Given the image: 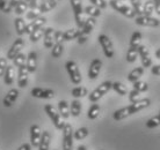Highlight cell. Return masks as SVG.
Instances as JSON below:
<instances>
[{
  "instance_id": "cell-2",
  "label": "cell",
  "mask_w": 160,
  "mask_h": 150,
  "mask_svg": "<svg viewBox=\"0 0 160 150\" xmlns=\"http://www.w3.org/2000/svg\"><path fill=\"white\" fill-rule=\"evenodd\" d=\"M112 82H110V81H104V82H102L100 86H98V88H95V89L88 95L89 102L96 103L99 99L102 98V97L112 89Z\"/></svg>"
},
{
  "instance_id": "cell-30",
  "label": "cell",
  "mask_w": 160,
  "mask_h": 150,
  "mask_svg": "<svg viewBox=\"0 0 160 150\" xmlns=\"http://www.w3.org/2000/svg\"><path fill=\"white\" fill-rule=\"evenodd\" d=\"M84 13H86L87 15H89V17H98L101 15V9L100 8L95 7V6H86L84 9Z\"/></svg>"
},
{
  "instance_id": "cell-38",
  "label": "cell",
  "mask_w": 160,
  "mask_h": 150,
  "mask_svg": "<svg viewBox=\"0 0 160 150\" xmlns=\"http://www.w3.org/2000/svg\"><path fill=\"white\" fill-rule=\"evenodd\" d=\"M130 4H131V7L136 15H143V7H142V1L140 0H130Z\"/></svg>"
},
{
  "instance_id": "cell-25",
  "label": "cell",
  "mask_w": 160,
  "mask_h": 150,
  "mask_svg": "<svg viewBox=\"0 0 160 150\" xmlns=\"http://www.w3.org/2000/svg\"><path fill=\"white\" fill-rule=\"evenodd\" d=\"M58 111H59V115L62 118L68 119L70 117V106L66 101H59L58 103Z\"/></svg>"
},
{
  "instance_id": "cell-33",
  "label": "cell",
  "mask_w": 160,
  "mask_h": 150,
  "mask_svg": "<svg viewBox=\"0 0 160 150\" xmlns=\"http://www.w3.org/2000/svg\"><path fill=\"white\" fill-rule=\"evenodd\" d=\"M140 40H142V34L139 31H135L130 37V46L131 48H139Z\"/></svg>"
},
{
  "instance_id": "cell-28",
  "label": "cell",
  "mask_w": 160,
  "mask_h": 150,
  "mask_svg": "<svg viewBox=\"0 0 160 150\" xmlns=\"http://www.w3.org/2000/svg\"><path fill=\"white\" fill-rule=\"evenodd\" d=\"M57 6V1L56 0H45L43 4L40 6V12L41 14L42 13H47V12H50L51 9H53V8Z\"/></svg>"
},
{
  "instance_id": "cell-51",
  "label": "cell",
  "mask_w": 160,
  "mask_h": 150,
  "mask_svg": "<svg viewBox=\"0 0 160 150\" xmlns=\"http://www.w3.org/2000/svg\"><path fill=\"white\" fill-rule=\"evenodd\" d=\"M32 147L30 143H23V144H21L16 150H32Z\"/></svg>"
},
{
  "instance_id": "cell-47",
  "label": "cell",
  "mask_w": 160,
  "mask_h": 150,
  "mask_svg": "<svg viewBox=\"0 0 160 150\" xmlns=\"http://www.w3.org/2000/svg\"><path fill=\"white\" fill-rule=\"evenodd\" d=\"M89 1L92 2L93 6L100 8V9H104V8L107 7V5H108L106 0H89Z\"/></svg>"
},
{
  "instance_id": "cell-48",
  "label": "cell",
  "mask_w": 160,
  "mask_h": 150,
  "mask_svg": "<svg viewBox=\"0 0 160 150\" xmlns=\"http://www.w3.org/2000/svg\"><path fill=\"white\" fill-rule=\"evenodd\" d=\"M7 66V58H0V77L4 76Z\"/></svg>"
},
{
  "instance_id": "cell-8",
  "label": "cell",
  "mask_w": 160,
  "mask_h": 150,
  "mask_svg": "<svg viewBox=\"0 0 160 150\" xmlns=\"http://www.w3.org/2000/svg\"><path fill=\"white\" fill-rule=\"evenodd\" d=\"M98 40H99V43H100L101 48L103 50L104 55H106L107 58H109V59L112 58V57H114V45H112L110 38H109L107 35L101 34Z\"/></svg>"
},
{
  "instance_id": "cell-29",
  "label": "cell",
  "mask_w": 160,
  "mask_h": 150,
  "mask_svg": "<svg viewBox=\"0 0 160 150\" xmlns=\"http://www.w3.org/2000/svg\"><path fill=\"white\" fill-rule=\"evenodd\" d=\"M99 115H100V105L96 104V103H94V104H92L91 107L88 109L87 117H88V119L94 120V119H96L98 117H99Z\"/></svg>"
},
{
  "instance_id": "cell-3",
  "label": "cell",
  "mask_w": 160,
  "mask_h": 150,
  "mask_svg": "<svg viewBox=\"0 0 160 150\" xmlns=\"http://www.w3.org/2000/svg\"><path fill=\"white\" fill-rule=\"evenodd\" d=\"M44 111H45V113L48 115L49 118L51 119L52 124H53V126L56 127L57 129H63L65 126V123L63 121V119L60 117V115L56 111V109L52 106L51 104H47L45 106H44Z\"/></svg>"
},
{
  "instance_id": "cell-16",
  "label": "cell",
  "mask_w": 160,
  "mask_h": 150,
  "mask_svg": "<svg viewBox=\"0 0 160 150\" xmlns=\"http://www.w3.org/2000/svg\"><path fill=\"white\" fill-rule=\"evenodd\" d=\"M42 136V132L38 125H32L30 127V144L32 147H38L40 144V140Z\"/></svg>"
},
{
  "instance_id": "cell-22",
  "label": "cell",
  "mask_w": 160,
  "mask_h": 150,
  "mask_svg": "<svg viewBox=\"0 0 160 150\" xmlns=\"http://www.w3.org/2000/svg\"><path fill=\"white\" fill-rule=\"evenodd\" d=\"M14 74H15V69H14V66L13 65H8L6 71H5L4 74V82L5 84L7 86H11L13 82H14Z\"/></svg>"
},
{
  "instance_id": "cell-31",
  "label": "cell",
  "mask_w": 160,
  "mask_h": 150,
  "mask_svg": "<svg viewBox=\"0 0 160 150\" xmlns=\"http://www.w3.org/2000/svg\"><path fill=\"white\" fill-rule=\"evenodd\" d=\"M153 12H154V2H153V0H148L143 6V15L152 16Z\"/></svg>"
},
{
  "instance_id": "cell-46",
  "label": "cell",
  "mask_w": 160,
  "mask_h": 150,
  "mask_svg": "<svg viewBox=\"0 0 160 150\" xmlns=\"http://www.w3.org/2000/svg\"><path fill=\"white\" fill-rule=\"evenodd\" d=\"M139 95H140L139 91H137V90H135V89H132V90L129 92V101H130L131 103L137 102L138 99H140L139 98Z\"/></svg>"
},
{
  "instance_id": "cell-39",
  "label": "cell",
  "mask_w": 160,
  "mask_h": 150,
  "mask_svg": "<svg viewBox=\"0 0 160 150\" xmlns=\"http://www.w3.org/2000/svg\"><path fill=\"white\" fill-rule=\"evenodd\" d=\"M29 8L28 4L27 2H24L23 0L19 2V4L16 5L15 7H14V13H15L16 15H21V14H23L24 12H27V9Z\"/></svg>"
},
{
  "instance_id": "cell-58",
  "label": "cell",
  "mask_w": 160,
  "mask_h": 150,
  "mask_svg": "<svg viewBox=\"0 0 160 150\" xmlns=\"http://www.w3.org/2000/svg\"><path fill=\"white\" fill-rule=\"evenodd\" d=\"M117 1H124V0H117Z\"/></svg>"
},
{
  "instance_id": "cell-55",
  "label": "cell",
  "mask_w": 160,
  "mask_h": 150,
  "mask_svg": "<svg viewBox=\"0 0 160 150\" xmlns=\"http://www.w3.org/2000/svg\"><path fill=\"white\" fill-rule=\"evenodd\" d=\"M156 57L158 58V59H160V48L156 51Z\"/></svg>"
},
{
  "instance_id": "cell-27",
  "label": "cell",
  "mask_w": 160,
  "mask_h": 150,
  "mask_svg": "<svg viewBox=\"0 0 160 150\" xmlns=\"http://www.w3.org/2000/svg\"><path fill=\"white\" fill-rule=\"evenodd\" d=\"M14 26H15V30L18 36H22L24 35V30H26V26L27 24L24 23V20L22 17H16L14 20Z\"/></svg>"
},
{
  "instance_id": "cell-1",
  "label": "cell",
  "mask_w": 160,
  "mask_h": 150,
  "mask_svg": "<svg viewBox=\"0 0 160 150\" xmlns=\"http://www.w3.org/2000/svg\"><path fill=\"white\" fill-rule=\"evenodd\" d=\"M150 105H151V101L148 98H140L137 102L131 103L128 106L122 107L120 110L115 111L114 115H112V118H114V120H116V121H120V120L128 118V117L135 115V113L139 112V111L144 110V109L148 107Z\"/></svg>"
},
{
  "instance_id": "cell-14",
  "label": "cell",
  "mask_w": 160,
  "mask_h": 150,
  "mask_svg": "<svg viewBox=\"0 0 160 150\" xmlns=\"http://www.w3.org/2000/svg\"><path fill=\"white\" fill-rule=\"evenodd\" d=\"M101 67H102V61L100 59H94L89 65V69H88V77L89 80H95L100 74Z\"/></svg>"
},
{
  "instance_id": "cell-23",
  "label": "cell",
  "mask_w": 160,
  "mask_h": 150,
  "mask_svg": "<svg viewBox=\"0 0 160 150\" xmlns=\"http://www.w3.org/2000/svg\"><path fill=\"white\" fill-rule=\"evenodd\" d=\"M143 74H144V67H136L128 74V80L130 82L135 83L136 81L139 80V77Z\"/></svg>"
},
{
  "instance_id": "cell-44",
  "label": "cell",
  "mask_w": 160,
  "mask_h": 150,
  "mask_svg": "<svg viewBox=\"0 0 160 150\" xmlns=\"http://www.w3.org/2000/svg\"><path fill=\"white\" fill-rule=\"evenodd\" d=\"M13 7L11 6L9 2L7 1H5V0H0V11L1 12H4L5 14H9V13L12 12Z\"/></svg>"
},
{
  "instance_id": "cell-32",
  "label": "cell",
  "mask_w": 160,
  "mask_h": 150,
  "mask_svg": "<svg viewBox=\"0 0 160 150\" xmlns=\"http://www.w3.org/2000/svg\"><path fill=\"white\" fill-rule=\"evenodd\" d=\"M71 95H72L74 98L85 97L86 95H88V90H87V88H85V87H76L72 89Z\"/></svg>"
},
{
  "instance_id": "cell-11",
  "label": "cell",
  "mask_w": 160,
  "mask_h": 150,
  "mask_svg": "<svg viewBox=\"0 0 160 150\" xmlns=\"http://www.w3.org/2000/svg\"><path fill=\"white\" fill-rule=\"evenodd\" d=\"M45 23H47V19H45L44 16H40V17H37V19H35V20H32L30 23L26 26L24 34L30 35L32 31H35V30L40 29V28H43V26Z\"/></svg>"
},
{
  "instance_id": "cell-50",
  "label": "cell",
  "mask_w": 160,
  "mask_h": 150,
  "mask_svg": "<svg viewBox=\"0 0 160 150\" xmlns=\"http://www.w3.org/2000/svg\"><path fill=\"white\" fill-rule=\"evenodd\" d=\"M151 73H152L153 75L160 76V65H154V66L151 68Z\"/></svg>"
},
{
  "instance_id": "cell-13",
  "label": "cell",
  "mask_w": 160,
  "mask_h": 150,
  "mask_svg": "<svg viewBox=\"0 0 160 150\" xmlns=\"http://www.w3.org/2000/svg\"><path fill=\"white\" fill-rule=\"evenodd\" d=\"M136 24L138 26H144V27H158L160 24V21L152 16H137Z\"/></svg>"
},
{
  "instance_id": "cell-10",
  "label": "cell",
  "mask_w": 160,
  "mask_h": 150,
  "mask_svg": "<svg viewBox=\"0 0 160 150\" xmlns=\"http://www.w3.org/2000/svg\"><path fill=\"white\" fill-rule=\"evenodd\" d=\"M32 96L35 98L51 99L55 97V91L51 89H44V88H32Z\"/></svg>"
},
{
  "instance_id": "cell-7",
  "label": "cell",
  "mask_w": 160,
  "mask_h": 150,
  "mask_svg": "<svg viewBox=\"0 0 160 150\" xmlns=\"http://www.w3.org/2000/svg\"><path fill=\"white\" fill-rule=\"evenodd\" d=\"M63 150L73 149V128L70 124H65L63 128Z\"/></svg>"
},
{
  "instance_id": "cell-45",
  "label": "cell",
  "mask_w": 160,
  "mask_h": 150,
  "mask_svg": "<svg viewBox=\"0 0 160 150\" xmlns=\"http://www.w3.org/2000/svg\"><path fill=\"white\" fill-rule=\"evenodd\" d=\"M40 16H41L40 9H30L29 12H27L26 17H27L28 20H35V19L40 17Z\"/></svg>"
},
{
  "instance_id": "cell-18",
  "label": "cell",
  "mask_w": 160,
  "mask_h": 150,
  "mask_svg": "<svg viewBox=\"0 0 160 150\" xmlns=\"http://www.w3.org/2000/svg\"><path fill=\"white\" fill-rule=\"evenodd\" d=\"M53 35H55V30L52 29L51 27H49L45 29L44 31V40H43V44L45 49H52L53 44H55V40H53Z\"/></svg>"
},
{
  "instance_id": "cell-4",
  "label": "cell",
  "mask_w": 160,
  "mask_h": 150,
  "mask_svg": "<svg viewBox=\"0 0 160 150\" xmlns=\"http://www.w3.org/2000/svg\"><path fill=\"white\" fill-rule=\"evenodd\" d=\"M71 6H72L73 13H74V20H76L77 27L81 30V28L84 27L85 19H84V11H82V5L81 0H70Z\"/></svg>"
},
{
  "instance_id": "cell-12",
  "label": "cell",
  "mask_w": 160,
  "mask_h": 150,
  "mask_svg": "<svg viewBox=\"0 0 160 150\" xmlns=\"http://www.w3.org/2000/svg\"><path fill=\"white\" fill-rule=\"evenodd\" d=\"M138 54L140 57V61H142V66L144 68H148L152 66V59L150 58V53L146 46L140 45L138 48Z\"/></svg>"
},
{
  "instance_id": "cell-5",
  "label": "cell",
  "mask_w": 160,
  "mask_h": 150,
  "mask_svg": "<svg viewBox=\"0 0 160 150\" xmlns=\"http://www.w3.org/2000/svg\"><path fill=\"white\" fill-rule=\"evenodd\" d=\"M65 68H66V72H68V76H70L71 82L73 84H80V82H81V74H80V71L78 68V65L73 60H68L65 63Z\"/></svg>"
},
{
  "instance_id": "cell-57",
  "label": "cell",
  "mask_w": 160,
  "mask_h": 150,
  "mask_svg": "<svg viewBox=\"0 0 160 150\" xmlns=\"http://www.w3.org/2000/svg\"><path fill=\"white\" fill-rule=\"evenodd\" d=\"M23 1H24V2H27V4H30L32 0H23Z\"/></svg>"
},
{
  "instance_id": "cell-36",
  "label": "cell",
  "mask_w": 160,
  "mask_h": 150,
  "mask_svg": "<svg viewBox=\"0 0 160 150\" xmlns=\"http://www.w3.org/2000/svg\"><path fill=\"white\" fill-rule=\"evenodd\" d=\"M112 89H114V90L116 91L120 96H125L127 94H128V89H127V87L124 86L123 83H121V82H114L112 83Z\"/></svg>"
},
{
  "instance_id": "cell-41",
  "label": "cell",
  "mask_w": 160,
  "mask_h": 150,
  "mask_svg": "<svg viewBox=\"0 0 160 150\" xmlns=\"http://www.w3.org/2000/svg\"><path fill=\"white\" fill-rule=\"evenodd\" d=\"M137 55H138V48H129L128 53H127V61L128 63H133L136 60Z\"/></svg>"
},
{
  "instance_id": "cell-42",
  "label": "cell",
  "mask_w": 160,
  "mask_h": 150,
  "mask_svg": "<svg viewBox=\"0 0 160 150\" xmlns=\"http://www.w3.org/2000/svg\"><path fill=\"white\" fill-rule=\"evenodd\" d=\"M23 65H26V55L23 53H19L13 59V66H16V67L19 68L21 66H23Z\"/></svg>"
},
{
  "instance_id": "cell-35",
  "label": "cell",
  "mask_w": 160,
  "mask_h": 150,
  "mask_svg": "<svg viewBox=\"0 0 160 150\" xmlns=\"http://www.w3.org/2000/svg\"><path fill=\"white\" fill-rule=\"evenodd\" d=\"M88 129L86 128V127H80V128H78V129L73 133V138H76V140H78V141H80V140H84V138H86L88 136Z\"/></svg>"
},
{
  "instance_id": "cell-34",
  "label": "cell",
  "mask_w": 160,
  "mask_h": 150,
  "mask_svg": "<svg viewBox=\"0 0 160 150\" xmlns=\"http://www.w3.org/2000/svg\"><path fill=\"white\" fill-rule=\"evenodd\" d=\"M63 51H64L63 43H55L51 49V55L53 58H59L60 55L63 54Z\"/></svg>"
},
{
  "instance_id": "cell-26",
  "label": "cell",
  "mask_w": 160,
  "mask_h": 150,
  "mask_svg": "<svg viewBox=\"0 0 160 150\" xmlns=\"http://www.w3.org/2000/svg\"><path fill=\"white\" fill-rule=\"evenodd\" d=\"M79 36H80V29H68V30L63 32V40L65 42H68V40H76Z\"/></svg>"
},
{
  "instance_id": "cell-49",
  "label": "cell",
  "mask_w": 160,
  "mask_h": 150,
  "mask_svg": "<svg viewBox=\"0 0 160 150\" xmlns=\"http://www.w3.org/2000/svg\"><path fill=\"white\" fill-rule=\"evenodd\" d=\"M53 40H55V43H63L64 42V40H63V31H59V30L55 31Z\"/></svg>"
},
{
  "instance_id": "cell-54",
  "label": "cell",
  "mask_w": 160,
  "mask_h": 150,
  "mask_svg": "<svg viewBox=\"0 0 160 150\" xmlns=\"http://www.w3.org/2000/svg\"><path fill=\"white\" fill-rule=\"evenodd\" d=\"M21 1H22V0H11V2H9V4H11V6L14 8L16 5L19 4V2H21Z\"/></svg>"
},
{
  "instance_id": "cell-52",
  "label": "cell",
  "mask_w": 160,
  "mask_h": 150,
  "mask_svg": "<svg viewBox=\"0 0 160 150\" xmlns=\"http://www.w3.org/2000/svg\"><path fill=\"white\" fill-rule=\"evenodd\" d=\"M153 2H154V12L160 15V0H153Z\"/></svg>"
},
{
  "instance_id": "cell-9",
  "label": "cell",
  "mask_w": 160,
  "mask_h": 150,
  "mask_svg": "<svg viewBox=\"0 0 160 150\" xmlns=\"http://www.w3.org/2000/svg\"><path fill=\"white\" fill-rule=\"evenodd\" d=\"M23 46H24V40H22L21 37L16 38L15 42L12 44L11 49H8V52H7L6 58H7L8 60H13L16 55L19 54V53H21V50L23 49Z\"/></svg>"
},
{
  "instance_id": "cell-15",
  "label": "cell",
  "mask_w": 160,
  "mask_h": 150,
  "mask_svg": "<svg viewBox=\"0 0 160 150\" xmlns=\"http://www.w3.org/2000/svg\"><path fill=\"white\" fill-rule=\"evenodd\" d=\"M18 75H19V77H18V84H19V87L26 88L27 87V84H28V76H29L28 68H27L26 65L19 67Z\"/></svg>"
},
{
  "instance_id": "cell-6",
  "label": "cell",
  "mask_w": 160,
  "mask_h": 150,
  "mask_svg": "<svg viewBox=\"0 0 160 150\" xmlns=\"http://www.w3.org/2000/svg\"><path fill=\"white\" fill-rule=\"evenodd\" d=\"M109 5H110V7L114 8L116 12H118L120 14L124 15L125 17H128V19H133V17L136 16V14H135V12H133V9H132L131 7H129L127 5L121 4L117 0H110V1H109Z\"/></svg>"
},
{
  "instance_id": "cell-59",
  "label": "cell",
  "mask_w": 160,
  "mask_h": 150,
  "mask_svg": "<svg viewBox=\"0 0 160 150\" xmlns=\"http://www.w3.org/2000/svg\"><path fill=\"white\" fill-rule=\"evenodd\" d=\"M158 115H160V111H159V113H158Z\"/></svg>"
},
{
  "instance_id": "cell-43",
  "label": "cell",
  "mask_w": 160,
  "mask_h": 150,
  "mask_svg": "<svg viewBox=\"0 0 160 150\" xmlns=\"http://www.w3.org/2000/svg\"><path fill=\"white\" fill-rule=\"evenodd\" d=\"M160 126V115H156V117H153V118L148 119V121H146V127L148 128H156V127Z\"/></svg>"
},
{
  "instance_id": "cell-40",
  "label": "cell",
  "mask_w": 160,
  "mask_h": 150,
  "mask_svg": "<svg viewBox=\"0 0 160 150\" xmlns=\"http://www.w3.org/2000/svg\"><path fill=\"white\" fill-rule=\"evenodd\" d=\"M133 89L137 91H139L140 94L142 92H145V91L148 90V84L145 81H136V82L133 83Z\"/></svg>"
},
{
  "instance_id": "cell-56",
  "label": "cell",
  "mask_w": 160,
  "mask_h": 150,
  "mask_svg": "<svg viewBox=\"0 0 160 150\" xmlns=\"http://www.w3.org/2000/svg\"><path fill=\"white\" fill-rule=\"evenodd\" d=\"M77 150H87V149H86V147H85V146L80 144V146L78 147V149H77Z\"/></svg>"
},
{
  "instance_id": "cell-17",
  "label": "cell",
  "mask_w": 160,
  "mask_h": 150,
  "mask_svg": "<svg viewBox=\"0 0 160 150\" xmlns=\"http://www.w3.org/2000/svg\"><path fill=\"white\" fill-rule=\"evenodd\" d=\"M19 95H20V92H19V90H18V89H11V90L6 94V96L4 97V99H2L4 106L5 107H11V106H12L13 104L15 103L16 99H18Z\"/></svg>"
},
{
  "instance_id": "cell-53",
  "label": "cell",
  "mask_w": 160,
  "mask_h": 150,
  "mask_svg": "<svg viewBox=\"0 0 160 150\" xmlns=\"http://www.w3.org/2000/svg\"><path fill=\"white\" fill-rule=\"evenodd\" d=\"M77 40H78V43H79V44H82V43H85V42L87 40V36H82V35H80L79 37L77 38Z\"/></svg>"
},
{
  "instance_id": "cell-20",
  "label": "cell",
  "mask_w": 160,
  "mask_h": 150,
  "mask_svg": "<svg viewBox=\"0 0 160 150\" xmlns=\"http://www.w3.org/2000/svg\"><path fill=\"white\" fill-rule=\"evenodd\" d=\"M95 24H96L95 17H88L87 20L85 21L84 27L81 28V30H80V35L87 36L88 34H91L92 30L94 29V27H95Z\"/></svg>"
},
{
  "instance_id": "cell-19",
  "label": "cell",
  "mask_w": 160,
  "mask_h": 150,
  "mask_svg": "<svg viewBox=\"0 0 160 150\" xmlns=\"http://www.w3.org/2000/svg\"><path fill=\"white\" fill-rule=\"evenodd\" d=\"M26 66L28 68L29 73H35L37 68V54L36 52H29L28 57H27V63Z\"/></svg>"
},
{
  "instance_id": "cell-37",
  "label": "cell",
  "mask_w": 160,
  "mask_h": 150,
  "mask_svg": "<svg viewBox=\"0 0 160 150\" xmlns=\"http://www.w3.org/2000/svg\"><path fill=\"white\" fill-rule=\"evenodd\" d=\"M44 31H45V29H43V28H40V29H37V30H35V31H32V34L29 35L30 42H32V43H36V42H38V40L43 37Z\"/></svg>"
},
{
  "instance_id": "cell-21",
  "label": "cell",
  "mask_w": 160,
  "mask_h": 150,
  "mask_svg": "<svg viewBox=\"0 0 160 150\" xmlns=\"http://www.w3.org/2000/svg\"><path fill=\"white\" fill-rule=\"evenodd\" d=\"M50 142H51V135L48 130H44L42 133L40 140V144H38V150H49L50 148Z\"/></svg>"
},
{
  "instance_id": "cell-24",
  "label": "cell",
  "mask_w": 160,
  "mask_h": 150,
  "mask_svg": "<svg viewBox=\"0 0 160 150\" xmlns=\"http://www.w3.org/2000/svg\"><path fill=\"white\" fill-rule=\"evenodd\" d=\"M80 112H81V103L79 99H73L70 105V115L77 118L80 115Z\"/></svg>"
}]
</instances>
